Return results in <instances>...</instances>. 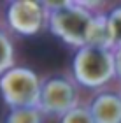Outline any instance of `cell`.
Here are the masks:
<instances>
[{"mask_svg":"<svg viewBox=\"0 0 121 123\" xmlns=\"http://www.w3.org/2000/svg\"><path fill=\"white\" fill-rule=\"evenodd\" d=\"M114 62H116V74L121 79V48H118V51L114 53Z\"/></svg>","mask_w":121,"mask_h":123,"instance_id":"11","label":"cell"},{"mask_svg":"<svg viewBox=\"0 0 121 123\" xmlns=\"http://www.w3.org/2000/svg\"><path fill=\"white\" fill-rule=\"evenodd\" d=\"M60 123H95V120H93L90 109H86V107H75V109L70 111V113L65 114Z\"/></svg>","mask_w":121,"mask_h":123,"instance_id":"10","label":"cell"},{"mask_svg":"<svg viewBox=\"0 0 121 123\" xmlns=\"http://www.w3.org/2000/svg\"><path fill=\"white\" fill-rule=\"evenodd\" d=\"M46 5L49 7L47 21L53 35L70 46H86L95 16H91L90 11L81 7L79 4L56 2Z\"/></svg>","mask_w":121,"mask_h":123,"instance_id":"1","label":"cell"},{"mask_svg":"<svg viewBox=\"0 0 121 123\" xmlns=\"http://www.w3.org/2000/svg\"><path fill=\"white\" fill-rule=\"evenodd\" d=\"M5 123H42V111L39 107L11 109Z\"/></svg>","mask_w":121,"mask_h":123,"instance_id":"7","label":"cell"},{"mask_svg":"<svg viewBox=\"0 0 121 123\" xmlns=\"http://www.w3.org/2000/svg\"><path fill=\"white\" fill-rule=\"evenodd\" d=\"M107 25L109 32H111V41L112 44L121 48V5H118L116 9H112L107 16Z\"/></svg>","mask_w":121,"mask_h":123,"instance_id":"9","label":"cell"},{"mask_svg":"<svg viewBox=\"0 0 121 123\" xmlns=\"http://www.w3.org/2000/svg\"><path fill=\"white\" fill-rule=\"evenodd\" d=\"M42 83L28 67H12L0 76V95L11 109L39 107Z\"/></svg>","mask_w":121,"mask_h":123,"instance_id":"3","label":"cell"},{"mask_svg":"<svg viewBox=\"0 0 121 123\" xmlns=\"http://www.w3.org/2000/svg\"><path fill=\"white\" fill-rule=\"evenodd\" d=\"M72 72L77 83H81L82 86H102L116 74L114 55L107 48L86 44V46L79 48L74 55Z\"/></svg>","mask_w":121,"mask_h":123,"instance_id":"2","label":"cell"},{"mask_svg":"<svg viewBox=\"0 0 121 123\" xmlns=\"http://www.w3.org/2000/svg\"><path fill=\"white\" fill-rule=\"evenodd\" d=\"M44 19H46L44 4L35 0H16L11 2L7 7V21L11 28L19 35H37L44 25Z\"/></svg>","mask_w":121,"mask_h":123,"instance_id":"5","label":"cell"},{"mask_svg":"<svg viewBox=\"0 0 121 123\" xmlns=\"http://www.w3.org/2000/svg\"><path fill=\"white\" fill-rule=\"evenodd\" d=\"M12 58H14L12 44L4 32H0V76L5 74L9 69H12Z\"/></svg>","mask_w":121,"mask_h":123,"instance_id":"8","label":"cell"},{"mask_svg":"<svg viewBox=\"0 0 121 123\" xmlns=\"http://www.w3.org/2000/svg\"><path fill=\"white\" fill-rule=\"evenodd\" d=\"M90 111L95 123H121V95L100 93L91 102Z\"/></svg>","mask_w":121,"mask_h":123,"instance_id":"6","label":"cell"},{"mask_svg":"<svg viewBox=\"0 0 121 123\" xmlns=\"http://www.w3.org/2000/svg\"><path fill=\"white\" fill-rule=\"evenodd\" d=\"M77 93L74 85L65 77H49L42 83L39 109L46 114L63 116L75 109Z\"/></svg>","mask_w":121,"mask_h":123,"instance_id":"4","label":"cell"}]
</instances>
